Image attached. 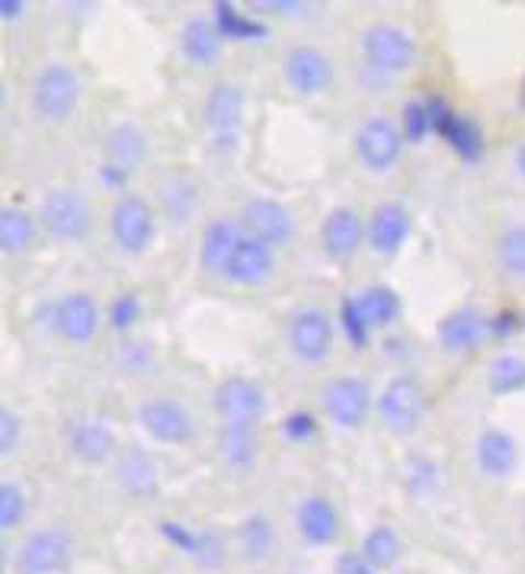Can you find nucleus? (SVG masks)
Returning <instances> with one entry per match:
<instances>
[{
	"mask_svg": "<svg viewBox=\"0 0 525 574\" xmlns=\"http://www.w3.org/2000/svg\"><path fill=\"white\" fill-rule=\"evenodd\" d=\"M38 225L62 244H80L93 234V206L80 190L55 187L38 202Z\"/></svg>",
	"mask_w": 525,
	"mask_h": 574,
	"instance_id": "1",
	"label": "nucleus"
},
{
	"mask_svg": "<svg viewBox=\"0 0 525 574\" xmlns=\"http://www.w3.org/2000/svg\"><path fill=\"white\" fill-rule=\"evenodd\" d=\"M83 97V80L71 65L48 62L33 80V110L45 122H68Z\"/></svg>",
	"mask_w": 525,
	"mask_h": 574,
	"instance_id": "2",
	"label": "nucleus"
},
{
	"mask_svg": "<svg viewBox=\"0 0 525 574\" xmlns=\"http://www.w3.org/2000/svg\"><path fill=\"white\" fill-rule=\"evenodd\" d=\"M378 418L381 423L404 437V433H413L423 418H426V408H429V395H426V385L420 383V376L413 373H401L394 379H388V385L381 388V395L376 398Z\"/></svg>",
	"mask_w": 525,
	"mask_h": 574,
	"instance_id": "3",
	"label": "nucleus"
},
{
	"mask_svg": "<svg viewBox=\"0 0 525 574\" xmlns=\"http://www.w3.org/2000/svg\"><path fill=\"white\" fill-rule=\"evenodd\" d=\"M110 234L122 254H129V257L145 254L157 238L154 206L138 192H122L110 212Z\"/></svg>",
	"mask_w": 525,
	"mask_h": 574,
	"instance_id": "4",
	"label": "nucleus"
},
{
	"mask_svg": "<svg viewBox=\"0 0 525 574\" xmlns=\"http://www.w3.org/2000/svg\"><path fill=\"white\" fill-rule=\"evenodd\" d=\"M366 65L378 75H404L416 62V38L394 23H372L359 38Z\"/></svg>",
	"mask_w": 525,
	"mask_h": 574,
	"instance_id": "5",
	"label": "nucleus"
},
{
	"mask_svg": "<svg viewBox=\"0 0 525 574\" xmlns=\"http://www.w3.org/2000/svg\"><path fill=\"white\" fill-rule=\"evenodd\" d=\"M404 142L407 139L394 119L369 115L353 135V152L369 174H388L391 167H398V161L404 154Z\"/></svg>",
	"mask_w": 525,
	"mask_h": 574,
	"instance_id": "6",
	"label": "nucleus"
},
{
	"mask_svg": "<svg viewBox=\"0 0 525 574\" xmlns=\"http://www.w3.org/2000/svg\"><path fill=\"white\" fill-rule=\"evenodd\" d=\"M75 562V539L65 530H36L20 542L13 555L16 574H65Z\"/></svg>",
	"mask_w": 525,
	"mask_h": 574,
	"instance_id": "7",
	"label": "nucleus"
},
{
	"mask_svg": "<svg viewBox=\"0 0 525 574\" xmlns=\"http://www.w3.org/2000/svg\"><path fill=\"white\" fill-rule=\"evenodd\" d=\"M372 385L359 376H337L321 388V411L327 421H334L339 430H359L369 411H372Z\"/></svg>",
	"mask_w": 525,
	"mask_h": 574,
	"instance_id": "8",
	"label": "nucleus"
},
{
	"mask_svg": "<svg viewBox=\"0 0 525 574\" xmlns=\"http://www.w3.org/2000/svg\"><path fill=\"white\" fill-rule=\"evenodd\" d=\"M241 229L247 238L260 241L266 247L279 251L286 244H292L295 231H299V222L292 216V209L279 199H266V196H257L250 202H244L241 216H237Z\"/></svg>",
	"mask_w": 525,
	"mask_h": 574,
	"instance_id": "9",
	"label": "nucleus"
},
{
	"mask_svg": "<svg viewBox=\"0 0 525 574\" xmlns=\"http://www.w3.org/2000/svg\"><path fill=\"white\" fill-rule=\"evenodd\" d=\"M244 115H247V97L244 87L234 80H219L202 103V122L222 148H234Z\"/></svg>",
	"mask_w": 525,
	"mask_h": 574,
	"instance_id": "10",
	"label": "nucleus"
},
{
	"mask_svg": "<svg viewBox=\"0 0 525 574\" xmlns=\"http://www.w3.org/2000/svg\"><path fill=\"white\" fill-rule=\"evenodd\" d=\"M337 77L334 68V58L317 48V45H292L286 52V62H282V80L292 93L299 97H317L324 90H331Z\"/></svg>",
	"mask_w": 525,
	"mask_h": 574,
	"instance_id": "11",
	"label": "nucleus"
},
{
	"mask_svg": "<svg viewBox=\"0 0 525 574\" xmlns=\"http://www.w3.org/2000/svg\"><path fill=\"white\" fill-rule=\"evenodd\" d=\"M289 350L301 363H324L334 353V318L317 306L299 308L289 318Z\"/></svg>",
	"mask_w": 525,
	"mask_h": 574,
	"instance_id": "12",
	"label": "nucleus"
},
{
	"mask_svg": "<svg viewBox=\"0 0 525 574\" xmlns=\"http://www.w3.org/2000/svg\"><path fill=\"white\" fill-rule=\"evenodd\" d=\"M212 408L222 418V423H257L266 418L269 398L266 388L257 379L247 376H227L212 391Z\"/></svg>",
	"mask_w": 525,
	"mask_h": 574,
	"instance_id": "13",
	"label": "nucleus"
},
{
	"mask_svg": "<svg viewBox=\"0 0 525 574\" xmlns=\"http://www.w3.org/2000/svg\"><path fill=\"white\" fill-rule=\"evenodd\" d=\"M138 423L154 443H164V446H187L196 437V421L187 405L164 395L138 405Z\"/></svg>",
	"mask_w": 525,
	"mask_h": 574,
	"instance_id": "14",
	"label": "nucleus"
},
{
	"mask_svg": "<svg viewBox=\"0 0 525 574\" xmlns=\"http://www.w3.org/2000/svg\"><path fill=\"white\" fill-rule=\"evenodd\" d=\"M65 446H68L71 460L80 465H103L115 456L119 437L110 421H103L97 415H77L65 427Z\"/></svg>",
	"mask_w": 525,
	"mask_h": 574,
	"instance_id": "15",
	"label": "nucleus"
},
{
	"mask_svg": "<svg viewBox=\"0 0 525 574\" xmlns=\"http://www.w3.org/2000/svg\"><path fill=\"white\" fill-rule=\"evenodd\" d=\"M100 324H103V311L90 292H68L52 306V328L65 344H90Z\"/></svg>",
	"mask_w": 525,
	"mask_h": 574,
	"instance_id": "16",
	"label": "nucleus"
},
{
	"mask_svg": "<svg viewBox=\"0 0 525 574\" xmlns=\"http://www.w3.org/2000/svg\"><path fill=\"white\" fill-rule=\"evenodd\" d=\"M426 107H429V119H433V135H439L461 161H468V164L481 161L484 135H481V125L474 119L455 113L443 97H429Z\"/></svg>",
	"mask_w": 525,
	"mask_h": 574,
	"instance_id": "17",
	"label": "nucleus"
},
{
	"mask_svg": "<svg viewBox=\"0 0 525 574\" xmlns=\"http://www.w3.org/2000/svg\"><path fill=\"white\" fill-rule=\"evenodd\" d=\"M366 241H369V222L353 206H337L327 212L321 225V247L334 264L353 261Z\"/></svg>",
	"mask_w": 525,
	"mask_h": 574,
	"instance_id": "18",
	"label": "nucleus"
},
{
	"mask_svg": "<svg viewBox=\"0 0 525 574\" xmlns=\"http://www.w3.org/2000/svg\"><path fill=\"white\" fill-rule=\"evenodd\" d=\"M413 231V216L411 209L398 199H388V202H378L369 216V244L378 257H394Z\"/></svg>",
	"mask_w": 525,
	"mask_h": 574,
	"instance_id": "19",
	"label": "nucleus"
},
{
	"mask_svg": "<svg viewBox=\"0 0 525 574\" xmlns=\"http://www.w3.org/2000/svg\"><path fill=\"white\" fill-rule=\"evenodd\" d=\"M474 462H478L484 478H493V482L513 478L516 468H520V443H516V437L500 430V427L481 430L478 443H474Z\"/></svg>",
	"mask_w": 525,
	"mask_h": 574,
	"instance_id": "20",
	"label": "nucleus"
},
{
	"mask_svg": "<svg viewBox=\"0 0 525 574\" xmlns=\"http://www.w3.org/2000/svg\"><path fill=\"white\" fill-rule=\"evenodd\" d=\"M272 273H276V251L244 234V241H241L237 251L231 254V261H227L222 276H225L227 283H234V286L254 289V286L269 283Z\"/></svg>",
	"mask_w": 525,
	"mask_h": 574,
	"instance_id": "21",
	"label": "nucleus"
},
{
	"mask_svg": "<svg viewBox=\"0 0 525 574\" xmlns=\"http://www.w3.org/2000/svg\"><path fill=\"white\" fill-rule=\"evenodd\" d=\"M490 334V318L474 306H461L439 321V344L446 353H471Z\"/></svg>",
	"mask_w": 525,
	"mask_h": 574,
	"instance_id": "22",
	"label": "nucleus"
},
{
	"mask_svg": "<svg viewBox=\"0 0 525 574\" xmlns=\"http://www.w3.org/2000/svg\"><path fill=\"white\" fill-rule=\"evenodd\" d=\"M295 527L308 545H334L343 530V520H339L334 500L324 495H308V498H301L299 510H295Z\"/></svg>",
	"mask_w": 525,
	"mask_h": 574,
	"instance_id": "23",
	"label": "nucleus"
},
{
	"mask_svg": "<svg viewBox=\"0 0 525 574\" xmlns=\"http://www.w3.org/2000/svg\"><path fill=\"white\" fill-rule=\"evenodd\" d=\"M148 135L135 125V122H119L107 135H103V154H107V167L122 170V174H135L145 161H148Z\"/></svg>",
	"mask_w": 525,
	"mask_h": 574,
	"instance_id": "24",
	"label": "nucleus"
},
{
	"mask_svg": "<svg viewBox=\"0 0 525 574\" xmlns=\"http://www.w3.org/2000/svg\"><path fill=\"white\" fill-rule=\"evenodd\" d=\"M115 485L132 500H150L160 488V468L145 450L132 446L115 460Z\"/></svg>",
	"mask_w": 525,
	"mask_h": 574,
	"instance_id": "25",
	"label": "nucleus"
},
{
	"mask_svg": "<svg viewBox=\"0 0 525 574\" xmlns=\"http://www.w3.org/2000/svg\"><path fill=\"white\" fill-rule=\"evenodd\" d=\"M241 241H244V229L237 219H227V216L212 219L202 231V241H199V267L212 276H222Z\"/></svg>",
	"mask_w": 525,
	"mask_h": 574,
	"instance_id": "26",
	"label": "nucleus"
},
{
	"mask_svg": "<svg viewBox=\"0 0 525 574\" xmlns=\"http://www.w3.org/2000/svg\"><path fill=\"white\" fill-rule=\"evenodd\" d=\"M180 52L192 68H212L225 52V36L212 16H192L180 30Z\"/></svg>",
	"mask_w": 525,
	"mask_h": 574,
	"instance_id": "27",
	"label": "nucleus"
},
{
	"mask_svg": "<svg viewBox=\"0 0 525 574\" xmlns=\"http://www.w3.org/2000/svg\"><path fill=\"white\" fill-rule=\"evenodd\" d=\"M215 453L227 468L244 472L260 460V433L254 423H222L215 437Z\"/></svg>",
	"mask_w": 525,
	"mask_h": 574,
	"instance_id": "28",
	"label": "nucleus"
},
{
	"mask_svg": "<svg viewBox=\"0 0 525 574\" xmlns=\"http://www.w3.org/2000/svg\"><path fill=\"white\" fill-rule=\"evenodd\" d=\"M38 225L36 219L20 209V206H3L0 209V251L7 257H20V254H30L38 241Z\"/></svg>",
	"mask_w": 525,
	"mask_h": 574,
	"instance_id": "29",
	"label": "nucleus"
},
{
	"mask_svg": "<svg viewBox=\"0 0 525 574\" xmlns=\"http://www.w3.org/2000/svg\"><path fill=\"white\" fill-rule=\"evenodd\" d=\"M276 549V523L266 514H250L237 523V552L244 562L260 565Z\"/></svg>",
	"mask_w": 525,
	"mask_h": 574,
	"instance_id": "30",
	"label": "nucleus"
},
{
	"mask_svg": "<svg viewBox=\"0 0 525 574\" xmlns=\"http://www.w3.org/2000/svg\"><path fill=\"white\" fill-rule=\"evenodd\" d=\"M212 20L222 30L225 42H262V38H269V26L262 20L247 16L241 7L225 3V0L212 7Z\"/></svg>",
	"mask_w": 525,
	"mask_h": 574,
	"instance_id": "31",
	"label": "nucleus"
},
{
	"mask_svg": "<svg viewBox=\"0 0 525 574\" xmlns=\"http://www.w3.org/2000/svg\"><path fill=\"white\" fill-rule=\"evenodd\" d=\"M356 299H359V308H362L369 328H391L401 318V308H404L401 306V296L391 286H384V283L366 286Z\"/></svg>",
	"mask_w": 525,
	"mask_h": 574,
	"instance_id": "32",
	"label": "nucleus"
},
{
	"mask_svg": "<svg viewBox=\"0 0 525 574\" xmlns=\"http://www.w3.org/2000/svg\"><path fill=\"white\" fill-rule=\"evenodd\" d=\"M160 206H164V216L174 229H183L189 225V219L196 216L199 209V190L189 177H174L164 192H160Z\"/></svg>",
	"mask_w": 525,
	"mask_h": 574,
	"instance_id": "33",
	"label": "nucleus"
},
{
	"mask_svg": "<svg viewBox=\"0 0 525 574\" xmlns=\"http://www.w3.org/2000/svg\"><path fill=\"white\" fill-rule=\"evenodd\" d=\"M398 559H401V537L394 533V527L381 523L376 530H369V537L362 542V562L372 572H381L398 565Z\"/></svg>",
	"mask_w": 525,
	"mask_h": 574,
	"instance_id": "34",
	"label": "nucleus"
},
{
	"mask_svg": "<svg viewBox=\"0 0 525 574\" xmlns=\"http://www.w3.org/2000/svg\"><path fill=\"white\" fill-rule=\"evenodd\" d=\"M496 264H500V269L506 276L525 283V222L500 231V238H496Z\"/></svg>",
	"mask_w": 525,
	"mask_h": 574,
	"instance_id": "35",
	"label": "nucleus"
},
{
	"mask_svg": "<svg viewBox=\"0 0 525 574\" xmlns=\"http://www.w3.org/2000/svg\"><path fill=\"white\" fill-rule=\"evenodd\" d=\"M488 385L493 395H516L525 388V356L503 353L490 363Z\"/></svg>",
	"mask_w": 525,
	"mask_h": 574,
	"instance_id": "36",
	"label": "nucleus"
},
{
	"mask_svg": "<svg viewBox=\"0 0 525 574\" xmlns=\"http://www.w3.org/2000/svg\"><path fill=\"white\" fill-rule=\"evenodd\" d=\"M26 492L16 482H0V530L13 533L20 527V520L26 517Z\"/></svg>",
	"mask_w": 525,
	"mask_h": 574,
	"instance_id": "37",
	"label": "nucleus"
},
{
	"mask_svg": "<svg viewBox=\"0 0 525 574\" xmlns=\"http://www.w3.org/2000/svg\"><path fill=\"white\" fill-rule=\"evenodd\" d=\"M142 296L138 292H122V296H115L110 308H107V321H110V328L119 331V334H129L138 321H142Z\"/></svg>",
	"mask_w": 525,
	"mask_h": 574,
	"instance_id": "38",
	"label": "nucleus"
},
{
	"mask_svg": "<svg viewBox=\"0 0 525 574\" xmlns=\"http://www.w3.org/2000/svg\"><path fill=\"white\" fill-rule=\"evenodd\" d=\"M189 559L199 565V569H222L225 565V539L219 530H199L196 533V545L189 552Z\"/></svg>",
	"mask_w": 525,
	"mask_h": 574,
	"instance_id": "39",
	"label": "nucleus"
},
{
	"mask_svg": "<svg viewBox=\"0 0 525 574\" xmlns=\"http://www.w3.org/2000/svg\"><path fill=\"white\" fill-rule=\"evenodd\" d=\"M401 132L411 145L426 142V135H433V119H429V107L426 100H407L401 110Z\"/></svg>",
	"mask_w": 525,
	"mask_h": 574,
	"instance_id": "40",
	"label": "nucleus"
},
{
	"mask_svg": "<svg viewBox=\"0 0 525 574\" xmlns=\"http://www.w3.org/2000/svg\"><path fill=\"white\" fill-rule=\"evenodd\" d=\"M339 324H343V334L349 338V344L359 346V350L369 344L372 328H369V321H366V314H362L356 296H346L343 299V306H339Z\"/></svg>",
	"mask_w": 525,
	"mask_h": 574,
	"instance_id": "41",
	"label": "nucleus"
},
{
	"mask_svg": "<svg viewBox=\"0 0 525 574\" xmlns=\"http://www.w3.org/2000/svg\"><path fill=\"white\" fill-rule=\"evenodd\" d=\"M407 485H411V492H416V495H429V492H436V488H439V465H436L433 460H423V456L411 460Z\"/></svg>",
	"mask_w": 525,
	"mask_h": 574,
	"instance_id": "42",
	"label": "nucleus"
},
{
	"mask_svg": "<svg viewBox=\"0 0 525 574\" xmlns=\"http://www.w3.org/2000/svg\"><path fill=\"white\" fill-rule=\"evenodd\" d=\"M20 440H23V421L10 405H3L0 408V456H13Z\"/></svg>",
	"mask_w": 525,
	"mask_h": 574,
	"instance_id": "43",
	"label": "nucleus"
},
{
	"mask_svg": "<svg viewBox=\"0 0 525 574\" xmlns=\"http://www.w3.org/2000/svg\"><path fill=\"white\" fill-rule=\"evenodd\" d=\"M317 418L311 415V411H292V415H286V421H282V433L292 440V443H308V440H314L317 437Z\"/></svg>",
	"mask_w": 525,
	"mask_h": 574,
	"instance_id": "44",
	"label": "nucleus"
},
{
	"mask_svg": "<svg viewBox=\"0 0 525 574\" xmlns=\"http://www.w3.org/2000/svg\"><path fill=\"white\" fill-rule=\"evenodd\" d=\"M154 363V346L148 341H135L122 350V369L125 373H145Z\"/></svg>",
	"mask_w": 525,
	"mask_h": 574,
	"instance_id": "45",
	"label": "nucleus"
},
{
	"mask_svg": "<svg viewBox=\"0 0 525 574\" xmlns=\"http://www.w3.org/2000/svg\"><path fill=\"white\" fill-rule=\"evenodd\" d=\"M250 10H254V13H282V16H299V13H308L311 7H308V3H295V0H257Z\"/></svg>",
	"mask_w": 525,
	"mask_h": 574,
	"instance_id": "46",
	"label": "nucleus"
},
{
	"mask_svg": "<svg viewBox=\"0 0 525 574\" xmlns=\"http://www.w3.org/2000/svg\"><path fill=\"white\" fill-rule=\"evenodd\" d=\"M520 328H523V318L513 314V311H503V314L490 318V334H496V338H510V334H516Z\"/></svg>",
	"mask_w": 525,
	"mask_h": 574,
	"instance_id": "47",
	"label": "nucleus"
},
{
	"mask_svg": "<svg viewBox=\"0 0 525 574\" xmlns=\"http://www.w3.org/2000/svg\"><path fill=\"white\" fill-rule=\"evenodd\" d=\"M30 13V3L26 0H0V20L3 23H16Z\"/></svg>",
	"mask_w": 525,
	"mask_h": 574,
	"instance_id": "48",
	"label": "nucleus"
},
{
	"mask_svg": "<svg viewBox=\"0 0 525 574\" xmlns=\"http://www.w3.org/2000/svg\"><path fill=\"white\" fill-rule=\"evenodd\" d=\"M343 574H376V572H372L362 559H353V555H349V559H343Z\"/></svg>",
	"mask_w": 525,
	"mask_h": 574,
	"instance_id": "49",
	"label": "nucleus"
},
{
	"mask_svg": "<svg viewBox=\"0 0 525 574\" xmlns=\"http://www.w3.org/2000/svg\"><path fill=\"white\" fill-rule=\"evenodd\" d=\"M516 170H520V177L525 180V142L516 148Z\"/></svg>",
	"mask_w": 525,
	"mask_h": 574,
	"instance_id": "50",
	"label": "nucleus"
},
{
	"mask_svg": "<svg viewBox=\"0 0 525 574\" xmlns=\"http://www.w3.org/2000/svg\"><path fill=\"white\" fill-rule=\"evenodd\" d=\"M520 107L525 110V77H523V87H520Z\"/></svg>",
	"mask_w": 525,
	"mask_h": 574,
	"instance_id": "51",
	"label": "nucleus"
},
{
	"mask_svg": "<svg viewBox=\"0 0 525 574\" xmlns=\"http://www.w3.org/2000/svg\"><path fill=\"white\" fill-rule=\"evenodd\" d=\"M523 324H525V314H523Z\"/></svg>",
	"mask_w": 525,
	"mask_h": 574,
	"instance_id": "52",
	"label": "nucleus"
}]
</instances>
